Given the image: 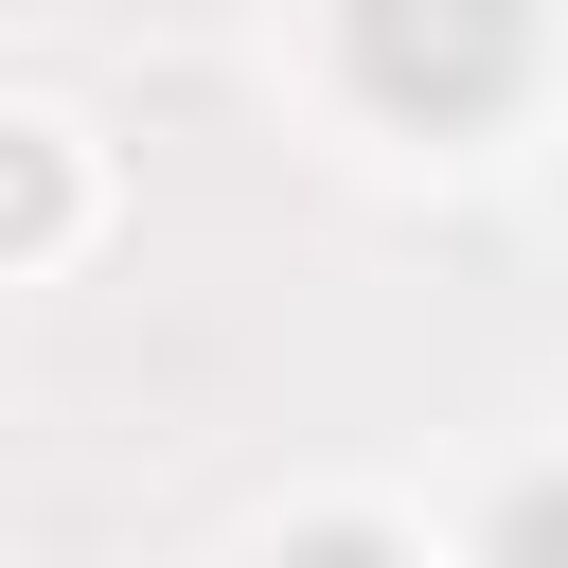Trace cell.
Segmentation results:
<instances>
[{
	"instance_id": "6da1fadb",
	"label": "cell",
	"mask_w": 568,
	"mask_h": 568,
	"mask_svg": "<svg viewBox=\"0 0 568 568\" xmlns=\"http://www.w3.org/2000/svg\"><path fill=\"white\" fill-rule=\"evenodd\" d=\"M337 53L390 124H479L532 71V0H337Z\"/></svg>"
},
{
	"instance_id": "7a4b0ae2",
	"label": "cell",
	"mask_w": 568,
	"mask_h": 568,
	"mask_svg": "<svg viewBox=\"0 0 568 568\" xmlns=\"http://www.w3.org/2000/svg\"><path fill=\"white\" fill-rule=\"evenodd\" d=\"M71 213H89V178H71V142H53V124H0V266H36V248H71Z\"/></svg>"
},
{
	"instance_id": "3957f363",
	"label": "cell",
	"mask_w": 568,
	"mask_h": 568,
	"mask_svg": "<svg viewBox=\"0 0 568 568\" xmlns=\"http://www.w3.org/2000/svg\"><path fill=\"white\" fill-rule=\"evenodd\" d=\"M266 568H408V550H390V532H373V515H320V532H284V550H266Z\"/></svg>"
},
{
	"instance_id": "277c9868",
	"label": "cell",
	"mask_w": 568,
	"mask_h": 568,
	"mask_svg": "<svg viewBox=\"0 0 568 568\" xmlns=\"http://www.w3.org/2000/svg\"><path fill=\"white\" fill-rule=\"evenodd\" d=\"M497 568H550V497H515V515H497Z\"/></svg>"
}]
</instances>
